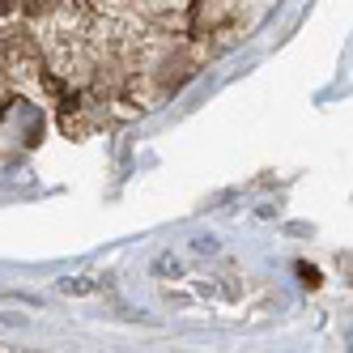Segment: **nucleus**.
I'll use <instances>...</instances> for the list:
<instances>
[{"label": "nucleus", "instance_id": "nucleus-2", "mask_svg": "<svg viewBox=\"0 0 353 353\" xmlns=\"http://www.w3.org/2000/svg\"><path fill=\"white\" fill-rule=\"evenodd\" d=\"M17 5H21V0H0V17H9V13H17Z\"/></svg>", "mask_w": 353, "mask_h": 353}, {"label": "nucleus", "instance_id": "nucleus-1", "mask_svg": "<svg viewBox=\"0 0 353 353\" xmlns=\"http://www.w3.org/2000/svg\"><path fill=\"white\" fill-rule=\"evenodd\" d=\"M21 9H26L30 17H39V13H47V9H52V0H21Z\"/></svg>", "mask_w": 353, "mask_h": 353}]
</instances>
